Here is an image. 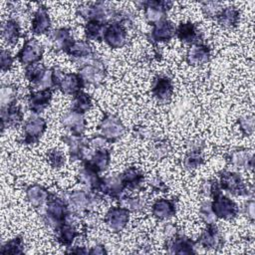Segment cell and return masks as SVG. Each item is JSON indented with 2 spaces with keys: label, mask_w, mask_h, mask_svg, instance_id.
Instances as JSON below:
<instances>
[{
  "label": "cell",
  "mask_w": 255,
  "mask_h": 255,
  "mask_svg": "<svg viewBox=\"0 0 255 255\" xmlns=\"http://www.w3.org/2000/svg\"><path fill=\"white\" fill-rule=\"evenodd\" d=\"M111 162V151L107 148L94 149L91 155L82 163L84 166L93 169L94 171L101 173L107 170Z\"/></svg>",
  "instance_id": "23"
},
{
  "label": "cell",
  "mask_w": 255,
  "mask_h": 255,
  "mask_svg": "<svg viewBox=\"0 0 255 255\" xmlns=\"http://www.w3.org/2000/svg\"><path fill=\"white\" fill-rule=\"evenodd\" d=\"M61 125L70 134L78 136H83L87 128V122L84 115L73 110H70L63 115L61 118Z\"/></svg>",
  "instance_id": "14"
},
{
  "label": "cell",
  "mask_w": 255,
  "mask_h": 255,
  "mask_svg": "<svg viewBox=\"0 0 255 255\" xmlns=\"http://www.w3.org/2000/svg\"><path fill=\"white\" fill-rule=\"evenodd\" d=\"M175 25L171 21L165 19L152 25L151 31L146 36L153 44L167 42L175 36Z\"/></svg>",
  "instance_id": "19"
},
{
  "label": "cell",
  "mask_w": 255,
  "mask_h": 255,
  "mask_svg": "<svg viewBox=\"0 0 255 255\" xmlns=\"http://www.w3.org/2000/svg\"><path fill=\"white\" fill-rule=\"evenodd\" d=\"M56 240L59 244L62 246H65L66 248L71 247L75 239L81 235V233L78 231L77 227L71 223L64 222L56 231Z\"/></svg>",
  "instance_id": "34"
},
{
  "label": "cell",
  "mask_w": 255,
  "mask_h": 255,
  "mask_svg": "<svg viewBox=\"0 0 255 255\" xmlns=\"http://www.w3.org/2000/svg\"><path fill=\"white\" fill-rule=\"evenodd\" d=\"M18 89L15 85L6 84L2 85L0 90V104L1 108H6L17 103Z\"/></svg>",
  "instance_id": "39"
},
{
  "label": "cell",
  "mask_w": 255,
  "mask_h": 255,
  "mask_svg": "<svg viewBox=\"0 0 255 255\" xmlns=\"http://www.w3.org/2000/svg\"><path fill=\"white\" fill-rule=\"evenodd\" d=\"M137 135H141L144 138H153V131L143 127H137L133 129Z\"/></svg>",
  "instance_id": "55"
},
{
  "label": "cell",
  "mask_w": 255,
  "mask_h": 255,
  "mask_svg": "<svg viewBox=\"0 0 255 255\" xmlns=\"http://www.w3.org/2000/svg\"><path fill=\"white\" fill-rule=\"evenodd\" d=\"M222 9L221 4L215 1H204L201 2V10L205 17L215 18Z\"/></svg>",
  "instance_id": "48"
},
{
  "label": "cell",
  "mask_w": 255,
  "mask_h": 255,
  "mask_svg": "<svg viewBox=\"0 0 255 255\" xmlns=\"http://www.w3.org/2000/svg\"><path fill=\"white\" fill-rule=\"evenodd\" d=\"M61 140L64 143H66L68 147V152L71 161L81 160L83 162L93 152V148L89 146L88 138L84 136H78L67 133L61 136Z\"/></svg>",
  "instance_id": "9"
},
{
  "label": "cell",
  "mask_w": 255,
  "mask_h": 255,
  "mask_svg": "<svg viewBox=\"0 0 255 255\" xmlns=\"http://www.w3.org/2000/svg\"><path fill=\"white\" fill-rule=\"evenodd\" d=\"M217 23L224 28H234L238 25L240 20V12L233 6L222 8L215 17Z\"/></svg>",
  "instance_id": "36"
},
{
  "label": "cell",
  "mask_w": 255,
  "mask_h": 255,
  "mask_svg": "<svg viewBox=\"0 0 255 255\" xmlns=\"http://www.w3.org/2000/svg\"><path fill=\"white\" fill-rule=\"evenodd\" d=\"M199 217L201 218V220L206 224H215L216 221V216L212 211L211 208V200L209 199H205L201 202L200 206H199Z\"/></svg>",
  "instance_id": "45"
},
{
  "label": "cell",
  "mask_w": 255,
  "mask_h": 255,
  "mask_svg": "<svg viewBox=\"0 0 255 255\" xmlns=\"http://www.w3.org/2000/svg\"><path fill=\"white\" fill-rule=\"evenodd\" d=\"M204 158L201 153V149H188L183 158V167L187 170H193L202 165Z\"/></svg>",
  "instance_id": "41"
},
{
  "label": "cell",
  "mask_w": 255,
  "mask_h": 255,
  "mask_svg": "<svg viewBox=\"0 0 255 255\" xmlns=\"http://www.w3.org/2000/svg\"><path fill=\"white\" fill-rule=\"evenodd\" d=\"M121 177L126 185V188L131 191H139L142 188L144 182L143 173L134 166L126 168L122 173Z\"/></svg>",
  "instance_id": "33"
},
{
  "label": "cell",
  "mask_w": 255,
  "mask_h": 255,
  "mask_svg": "<svg viewBox=\"0 0 255 255\" xmlns=\"http://www.w3.org/2000/svg\"><path fill=\"white\" fill-rule=\"evenodd\" d=\"M24 114L21 107L16 103L6 108H1V128L2 130L8 127H17L23 123Z\"/></svg>",
  "instance_id": "32"
},
{
  "label": "cell",
  "mask_w": 255,
  "mask_h": 255,
  "mask_svg": "<svg viewBox=\"0 0 255 255\" xmlns=\"http://www.w3.org/2000/svg\"><path fill=\"white\" fill-rule=\"evenodd\" d=\"M103 40L112 49H119L124 47L127 43L126 27L119 22H112L107 24Z\"/></svg>",
  "instance_id": "13"
},
{
  "label": "cell",
  "mask_w": 255,
  "mask_h": 255,
  "mask_svg": "<svg viewBox=\"0 0 255 255\" xmlns=\"http://www.w3.org/2000/svg\"><path fill=\"white\" fill-rule=\"evenodd\" d=\"M151 94L158 102L168 101L173 94V84L167 76H156L151 84Z\"/></svg>",
  "instance_id": "25"
},
{
  "label": "cell",
  "mask_w": 255,
  "mask_h": 255,
  "mask_svg": "<svg viewBox=\"0 0 255 255\" xmlns=\"http://www.w3.org/2000/svg\"><path fill=\"white\" fill-rule=\"evenodd\" d=\"M47 129V122L39 115H33L25 121L23 126L22 143L29 146L38 144L40 138Z\"/></svg>",
  "instance_id": "8"
},
{
  "label": "cell",
  "mask_w": 255,
  "mask_h": 255,
  "mask_svg": "<svg viewBox=\"0 0 255 255\" xmlns=\"http://www.w3.org/2000/svg\"><path fill=\"white\" fill-rule=\"evenodd\" d=\"M176 203L173 199L159 198L151 205V214L157 220H168L176 214Z\"/></svg>",
  "instance_id": "29"
},
{
  "label": "cell",
  "mask_w": 255,
  "mask_h": 255,
  "mask_svg": "<svg viewBox=\"0 0 255 255\" xmlns=\"http://www.w3.org/2000/svg\"><path fill=\"white\" fill-rule=\"evenodd\" d=\"M47 161L50 164V166L52 168L55 169H60L61 167H63V165L65 164L66 158H65V154L57 148H52L47 152L46 155Z\"/></svg>",
  "instance_id": "46"
},
{
  "label": "cell",
  "mask_w": 255,
  "mask_h": 255,
  "mask_svg": "<svg viewBox=\"0 0 255 255\" xmlns=\"http://www.w3.org/2000/svg\"><path fill=\"white\" fill-rule=\"evenodd\" d=\"M210 56L209 46L200 42L189 46L185 55V61L191 66H202L210 60Z\"/></svg>",
  "instance_id": "24"
},
{
  "label": "cell",
  "mask_w": 255,
  "mask_h": 255,
  "mask_svg": "<svg viewBox=\"0 0 255 255\" xmlns=\"http://www.w3.org/2000/svg\"><path fill=\"white\" fill-rule=\"evenodd\" d=\"M13 62H14V57L11 55V53L8 50L2 49L0 54V63H1L2 72L9 71L13 66Z\"/></svg>",
  "instance_id": "50"
},
{
  "label": "cell",
  "mask_w": 255,
  "mask_h": 255,
  "mask_svg": "<svg viewBox=\"0 0 255 255\" xmlns=\"http://www.w3.org/2000/svg\"><path fill=\"white\" fill-rule=\"evenodd\" d=\"M120 205L130 212H140L145 207V200L140 196H122L119 200Z\"/></svg>",
  "instance_id": "43"
},
{
  "label": "cell",
  "mask_w": 255,
  "mask_h": 255,
  "mask_svg": "<svg viewBox=\"0 0 255 255\" xmlns=\"http://www.w3.org/2000/svg\"><path fill=\"white\" fill-rule=\"evenodd\" d=\"M130 211L123 206L111 207L104 218L107 228L113 233H119L125 229L129 221Z\"/></svg>",
  "instance_id": "12"
},
{
  "label": "cell",
  "mask_w": 255,
  "mask_h": 255,
  "mask_svg": "<svg viewBox=\"0 0 255 255\" xmlns=\"http://www.w3.org/2000/svg\"><path fill=\"white\" fill-rule=\"evenodd\" d=\"M25 250V243L21 236H16L8 241H6L0 248L1 254L6 255H20L23 254Z\"/></svg>",
  "instance_id": "40"
},
{
  "label": "cell",
  "mask_w": 255,
  "mask_h": 255,
  "mask_svg": "<svg viewBox=\"0 0 255 255\" xmlns=\"http://www.w3.org/2000/svg\"><path fill=\"white\" fill-rule=\"evenodd\" d=\"M51 90H34L27 95V105L29 110L35 114L39 115L43 113L52 100Z\"/></svg>",
  "instance_id": "20"
},
{
  "label": "cell",
  "mask_w": 255,
  "mask_h": 255,
  "mask_svg": "<svg viewBox=\"0 0 255 255\" xmlns=\"http://www.w3.org/2000/svg\"><path fill=\"white\" fill-rule=\"evenodd\" d=\"M196 241L183 234H175L165 242L166 251L170 254H194Z\"/></svg>",
  "instance_id": "16"
},
{
  "label": "cell",
  "mask_w": 255,
  "mask_h": 255,
  "mask_svg": "<svg viewBox=\"0 0 255 255\" xmlns=\"http://www.w3.org/2000/svg\"><path fill=\"white\" fill-rule=\"evenodd\" d=\"M65 53L78 66L97 54L91 44L85 40H74Z\"/></svg>",
  "instance_id": "17"
},
{
  "label": "cell",
  "mask_w": 255,
  "mask_h": 255,
  "mask_svg": "<svg viewBox=\"0 0 255 255\" xmlns=\"http://www.w3.org/2000/svg\"><path fill=\"white\" fill-rule=\"evenodd\" d=\"M50 28L51 18L48 12V8L41 4L34 12L31 22V32L36 36H40L48 33Z\"/></svg>",
  "instance_id": "26"
},
{
  "label": "cell",
  "mask_w": 255,
  "mask_h": 255,
  "mask_svg": "<svg viewBox=\"0 0 255 255\" xmlns=\"http://www.w3.org/2000/svg\"><path fill=\"white\" fill-rule=\"evenodd\" d=\"M107 24L99 21H88L84 26L86 39L89 41L100 42L104 38V33Z\"/></svg>",
  "instance_id": "37"
},
{
  "label": "cell",
  "mask_w": 255,
  "mask_h": 255,
  "mask_svg": "<svg viewBox=\"0 0 255 255\" xmlns=\"http://www.w3.org/2000/svg\"><path fill=\"white\" fill-rule=\"evenodd\" d=\"M76 180L88 190L99 192L103 177H101L98 172L83 165L76 173Z\"/></svg>",
  "instance_id": "30"
},
{
  "label": "cell",
  "mask_w": 255,
  "mask_h": 255,
  "mask_svg": "<svg viewBox=\"0 0 255 255\" xmlns=\"http://www.w3.org/2000/svg\"><path fill=\"white\" fill-rule=\"evenodd\" d=\"M136 5H139V8L143 9L145 21L150 25H154L166 19L167 12L172 7L173 3L166 0H146L136 2Z\"/></svg>",
  "instance_id": "6"
},
{
  "label": "cell",
  "mask_w": 255,
  "mask_h": 255,
  "mask_svg": "<svg viewBox=\"0 0 255 255\" xmlns=\"http://www.w3.org/2000/svg\"><path fill=\"white\" fill-rule=\"evenodd\" d=\"M47 67L43 63H36L33 65H29L25 67V78L32 84V86H35L43 77L45 72L47 71Z\"/></svg>",
  "instance_id": "42"
},
{
  "label": "cell",
  "mask_w": 255,
  "mask_h": 255,
  "mask_svg": "<svg viewBox=\"0 0 255 255\" xmlns=\"http://www.w3.org/2000/svg\"><path fill=\"white\" fill-rule=\"evenodd\" d=\"M73 41L74 39L72 36V31L67 27H62L51 31L48 37L49 47L56 53L66 52Z\"/></svg>",
  "instance_id": "18"
},
{
  "label": "cell",
  "mask_w": 255,
  "mask_h": 255,
  "mask_svg": "<svg viewBox=\"0 0 255 255\" xmlns=\"http://www.w3.org/2000/svg\"><path fill=\"white\" fill-rule=\"evenodd\" d=\"M43 54L44 48L42 44L38 40L31 38L25 40L22 48L17 54V59L22 65L26 67L39 63L43 58Z\"/></svg>",
  "instance_id": "11"
},
{
  "label": "cell",
  "mask_w": 255,
  "mask_h": 255,
  "mask_svg": "<svg viewBox=\"0 0 255 255\" xmlns=\"http://www.w3.org/2000/svg\"><path fill=\"white\" fill-rule=\"evenodd\" d=\"M92 107H93V102H92L91 96L88 93L81 91L80 93L74 96L71 110L84 115L87 112H89Z\"/></svg>",
  "instance_id": "38"
},
{
  "label": "cell",
  "mask_w": 255,
  "mask_h": 255,
  "mask_svg": "<svg viewBox=\"0 0 255 255\" xmlns=\"http://www.w3.org/2000/svg\"><path fill=\"white\" fill-rule=\"evenodd\" d=\"M254 207H255V203H254V199L252 197L247 199V201L243 205V213L251 222H253L254 218H255Z\"/></svg>",
  "instance_id": "53"
},
{
  "label": "cell",
  "mask_w": 255,
  "mask_h": 255,
  "mask_svg": "<svg viewBox=\"0 0 255 255\" xmlns=\"http://www.w3.org/2000/svg\"><path fill=\"white\" fill-rule=\"evenodd\" d=\"M70 210L62 195L51 193L46 205L38 212H40L44 223L55 232L66 221Z\"/></svg>",
  "instance_id": "1"
},
{
  "label": "cell",
  "mask_w": 255,
  "mask_h": 255,
  "mask_svg": "<svg viewBox=\"0 0 255 255\" xmlns=\"http://www.w3.org/2000/svg\"><path fill=\"white\" fill-rule=\"evenodd\" d=\"M222 192L217 179H205L199 185V193L205 198H213L218 193Z\"/></svg>",
  "instance_id": "44"
},
{
  "label": "cell",
  "mask_w": 255,
  "mask_h": 255,
  "mask_svg": "<svg viewBox=\"0 0 255 255\" xmlns=\"http://www.w3.org/2000/svg\"><path fill=\"white\" fill-rule=\"evenodd\" d=\"M219 185L222 190L235 196H247L250 197L253 194L252 188L245 183L239 173L222 170L219 172Z\"/></svg>",
  "instance_id": "5"
},
{
  "label": "cell",
  "mask_w": 255,
  "mask_h": 255,
  "mask_svg": "<svg viewBox=\"0 0 255 255\" xmlns=\"http://www.w3.org/2000/svg\"><path fill=\"white\" fill-rule=\"evenodd\" d=\"M25 195L28 203L37 211H40L47 203L51 193L41 184H30L25 189Z\"/></svg>",
  "instance_id": "21"
},
{
  "label": "cell",
  "mask_w": 255,
  "mask_h": 255,
  "mask_svg": "<svg viewBox=\"0 0 255 255\" xmlns=\"http://www.w3.org/2000/svg\"><path fill=\"white\" fill-rule=\"evenodd\" d=\"M67 253H77V254H88V250L85 247L82 246H74V247H68Z\"/></svg>",
  "instance_id": "57"
},
{
  "label": "cell",
  "mask_w": 255,
  "mask_h": 255,
  "mask_svg": "<svg viewBox=\"0 0 255 255\" xmlns=\"http://www.w3.org/2000/svg\"><path fill=\"white\" fill-rule=\"evenodd\" d=\"M175 36L179 41L189 45L202 42V34L192 22L180 23L175 29Z\"/></svg>",
  "instance_id": "27"
},
{
  "label": "cell",
  "mask_w": 255,
  "mask_h": 255,
  "mask_svg": "<svg viewBox=\"0 0 255 255\" xmlns=\"http://www.w3.org/2000/svg\"><path fill=\"white\" fill-rule=\"evenodd\" d=\"M227 159L229 163L237 168L252 170L254 166V158L252 153L244 147H237L232 149L228 153Z\"/></svg>",
  "instance_id": "31"
},
{
  "label": "cell",
  "mask_w": 255,
  "mask_h": 255,
  "mask_svg": "<svg viewBox=\"0 0 255 255\" xmlns=\"http://www.w3.org/2000/svg\"><path fill=\"white\" fill-rule=\"evenodd\" d=\"M2 37L8 45H15L21 37L20 24L16 19L5 20L1 26Z\"/></svg>",
  "instance_id": "35"
},
{
  "label": "cell",
  "mask_w": 255,
  "mask_h": 255,
  "mask_svg": "<svg viewBox=\"0 0 255 255\" xmlns=\"http://www.w3.org/2000/svg\"><path fill=\"white\" fill-rule=\"evenodd\" d=\"M85 88V84L78 73H66L64 72L58 90H60L63 94L69 96H75Z\"/></svg>",
  "instance_id": "28"
},
{
  "label": "cell",
  "mask_w": 255,
  "mask_h": 255,
  "mask_svg": "<svg viewBox=\"0 0 255 255\" xmlns=\"http://www.w3.org/2000/svg\"><path fill=\"white\" fill-rule=\"evenodd\" d=\"M119 10L113 8L108 3L98 1L94 3H83L76 9L78 17L88 21H99L109 24L117 21Z\"/></svg>",
  "instance_id": "3"
},
{
  "label": "cell",
  "mask_w": 255,
  "mask_h": 255,
  "mask_svg": "<svg viewBox=\"0 0 255 255\" xmlns=\"http://www.w3.org/2000/svg\"><path fill=\"white\" fill-rule=\"evenodd\" d=\"M126 185L121 177V174H111L103 177L99 192L113 200H120L126 190Z\"/></svg>",
  "instance_id": "15"
},
{
  "label": "cell",
  "mask_w": 255,
  "mask_h": 255,
  "mask_svg": "<svg viewBox=\"0 0 255 255\" xmlns=\"http://www.w3.org/2000/svg\"><path fill=\"white\" fill-rule=\"evenodd\" d=\"M71 210L78 213H91L103 200L100 192L77 189L62 194Z\"/></svg>",
  "instance_id": "2"
},
{
  "label": "cell",
  "mask_w": 255,
  "mask_h": 255,
  "mask_svg": "<svg viewBox=\"0 0 255 255\" xmlns=\"http://www.w3.org/2000/svg\"><path fill=\"white\" fill-rule=\"evenodd\" d=\"M162 233H163V236L165 238V240L173 237L175 234H177V228L175 225L171 224V223H167L164 225L163 229H162Z\"/></svg>",
  "instance_id": "54"
},
{
  "label": "cell",
  "mask_w": 255,
  "mask_h": 255,
  "mask_svg": "<svg viewBox=\"0 0 255 255\" xmlns=\"http://www.w3.org/2000/svg\"><path fill=\"white\" fill-rule=\"evenodd\" d=\"M147 184L154 192H166L168 190L167 185L159 176H152L147 180Z\"/></svg>",
  "instance_id": "51"
},
{
  "label": "cell",
  "mask_w": 255,
  "mask_h": 255,
  "mask_svg": "<svg viewBox=\"0 0 255 255\" xmlns=\"http://www.w3.org/2000/svg\"><path fill=\"white\" fill-rule=\"evenodd\" d=\"M98 129L99 134H101L110 143L116 142L126 131V128L122 120L118 116L110 113L105 114L98 126Z\"/></svg>",
  "instance_id": "7"
},
{
  "label": "cell",
  "mask_w": 255,
  "mask_h": 255,
  "mask_svg": "<svg viewBox=\"0 0 255 255\" xmlns=\"http://www.w3.org/2000/svg\"><path fill=\"white\" fill-rule=\"evenodd\" d=\"M211 208L216 218L224 220L234 219L239 213L238 205L232 199L223 195L222 192L212 198Z\"/></svg>",
  "instance_id": "10"
},
{
  "label": "cell",
  "mask_w": 255,
  "mask_h": 255,
  "mask_svg": "<svg viewBox=\"0 0 255 255\" xmlns=\"http://www.w3.org/2000/svg\"><path fill=\"white\" fill-rule=\"evenodd\" d=\"M196 244L205 249H219L223 245V238L215 224H208L200 233Z\"/></svg>",
  "instance_id": "22"
},
{
  "label": "cell",
  "mask_w": 255,
  "mask_h": 255,
  "mask_svg": "<svg viewBox=\"0 0 255 255\" xmlns=\"http://www.w3.org/2000/svg\"><path fill=\"white\" fill-rule=\"evenodd\" d=\"M237 124L241 133L245 136L251 135L254 131V117L252 115L241 116L237 120Z\"/></svg>",
  "instance_id": "47"
},
{
  "label": "cell",
  "mask_w": 255,
  "mask_h": 255,
  "mask_svg": "<svg viewBox=\"0 0 255 255\" xmlns=\"http://www.w3.org/2000/svg\"><path fill=\"white\" fill-rule=\"evenodd\" d=\"M107 253L108 251L106 250V247L102 244H97L93 246L90 250H88V254H93V255H103Z\"/></svg>",
  "instance_id": "56"
},
{
  "label": "cell",
  "mask_w": 255,
  "mask_h": 255,
  "mask_svg": "<svg viewBox=\"0 0 255 255\" xmlns=\"http://www.w3.org/2000/svg\"><path fill=\"white\" fill-rule=\"evenodd\" d=\"M170 150H171V147H170V144L168 143V141L161 140V139L156 140L153 144V147H152L153 154L158 159L167 156L169 154Z\"/></svg>",
  "instance_id": "49"
},
{
  "label": "cell",
  "mask_w": 255,
  "mask_h": 255,
  "mask_svg": "<svg viewBox=\"0 0 255 255\" xmlns=\"http://www.w3.org/2000/svg\"><path fill=\"white\" fill-rule=\"evenodd\" d=\"M88 143L89 146L93 149H100L104 148L105 145L108 143V141L101 135V134H95L92 137L88 138Z\"/></svg>",
  "instance_id": "52"
},
{
  "label": "cell",
  "mask_w": 255,
  "mask_h": 255,
  "mask_svg": "<svg viewBox=\"0 0 255 255\" xmlns=\"http://www.w3.org/2000/svg\"><path fill=\"white\" fill-rule=\"evenodd\" d=\"M78 74L82 78L86 86H101L107 75V70L104 61L96 54L81 65H79Z\"/></svg>",
  "instance_id": "4"
}]
</instances>
